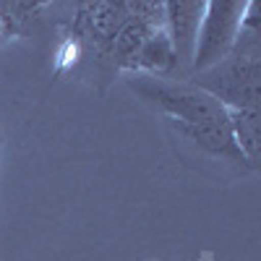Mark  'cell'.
Segmentation results:
<instances>
[{
  "label": "cell",
  "instance_id": "ba28073f",
  "mask_svg": "<svg viewBox=\"0 0 261 261\" xmlns=\"http://www.w3.org/2000/svg\"><path fill=\"white\" fill-rule=\"evenodd\" d=\"M232 141L241 149L248 167L258 165V146H261V113L258 110H227Z\"/></svg>",
  "mask_w": 261,
  "mask_h": 261
},
{
  "label": "cell",
  "instance_id": "7a4b0ae2",
  "mask_svg": "<svg viewBox=\"0 0 261 261\" xmlns=\"http://www.w3.org/2000/svg\"><path fill=\"white\" fill-rule=\"evenodd\" d=\"M188 81L206 92L225 110H258L261 102V55L230 50L225 60L209 71L193 73Z\"/></svg>",
  "mask_w": 261,
  "mask_h": 261
},
{
  "label": "cell",
  "instance_id": "3957f363",
  "mask_svg": "<svg viewBox=\"0 0 261 261\" xmlns=\"http://www.w3.org/2000/svg\"><path fill=\"white\" fill-rule=\"evenodd\" d=\"M246 13V3L238 0H209L204 8V18L196 37V50H193V63L191 73L209 71L212 65L225 60L235 45V37L241 32V21Z\"/></svg>",
  "mask_w": 261,
  "mask_h": 261
},
{
  "label": "cell",
  "instance_id": "5b68a950",
  "mask_svg": "<svg viewBox=\"0 0 261 261\" xmlns=\"http://www.w3.org/2000/svg\"><path fill=\"white\" fill-rule=\"evenodd\" d=\"M128 18V3H84L76 11V29L94 42V47L110 53L113 39Z\"/></svg>",
  "mask_w": 261,
  "mask_h": 261
},
{
  "label": "cell",
  "instance_id": "277c9868",
  "mask_svg": "<svg viewBox=\"0 0 261 261\" xmlns=\"http://www.w3.org/2000/svg\"><path fill=\"white\" fill-rule=\"evenodd\" d=\"M204 8H206L204 0H170V3H165V32L172 42V50H175L178 71L183 68L186 73H191Z\"/></svg>",
  "mask_w": 261,
  "mask_h": 261
},
{
  "label": "cell",
  "instance_id": "52a82bcc",
  "mask_svg": "<svg viewBox=\"0 0 261 261\" xmlns=\"http://www.w3.org/2000/svg\"><path fill=\"white\" fill-rule=\"evenodd\" d=\"M151 32H157V27L146 24L144 18L134 16V13H130V8H128L125 24H123L120 32L115 34L113 47H110V53H107V55H110V58L120 65V68H123V73H130V71H134L136 55H139V50L144 47V42L149 39Z\"/></svg>",
  "mask_w": 261,
  "mask_h": 261
},
{
  "label": "cell",
  "instance_id": "6da1fadb",
  "mask_svg": "<svg viewBox=\"0 0 261 261\" xmlns=\"http://www.w3.org/2000/svg\"><path fill=\"white\" fill-rule=\"evenodd\" d=\"M128 89L154 105L157 110L175 125H225L227 110L212 99L206 92L196 89L191 81H170L144 73H125Z\"/></svg>",
  "mask_w": 261,
  "mask_h": 261
},
{
  "label": "cell",
  "instance_id": "8992f818",
  "mask_svg": "<svg viewBox=\"0 0 261 261\" xmlns=\"http://www.w3.org/2000/svg\"><path fill=\"white\" fill-rule=\"evenodd\" d=\"M175 71H178V58H175L172 42H170V37H167V32L162 27V29L149 34V39L144 42V47L136 55V63H134V71H130V73L167 79Z\"/></svg>",
  "mask_w": 261,
  "mask_h": 261
}]
</instances>
